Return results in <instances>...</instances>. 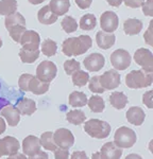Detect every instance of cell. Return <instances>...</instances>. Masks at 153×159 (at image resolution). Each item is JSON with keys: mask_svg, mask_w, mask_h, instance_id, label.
<instances>
[{"mask_svg": "<svg viewBox=\"0 0 153 159\" xmlns=\"http://www.w3.org/2000/svg\"><path fill=\"white\" fill-rule=\"evenodd\" d=\"M61 25H62L63 30L65 31L66 33H73L78 30V24H76V20L71 16H65L61 22Z\"/></svg>", "mask_w": 153, "mask_h": 159, "instance_id": "35", "label": "cell"}, {"mask_svg": "<svg viewBox=\"0 0 153 159\" xmlns=\"http://www.w3.org/2000/svg\"><path fill=\"white\" fill-rule=\"evenodd\" d=\"M91 159H102L101 155H100V152H96L93 154V156H91Z\"/></svg>", "mask_w": 153, "mask_h": 159, "instance_id": "53", "label": "cell"}, {"mask_svg": "<svg viewBox=\"0 0 153 159\" xmlns=\"http://www.w3.org/2000/svg\"><path fill=\"white\" fill-rule=\"evenodd\" d=\"M84 130L90 137L96 139H104L111 133V125L99 119H90L84 124Z\"/></svg>", "mask_w": 153, "mask_h": 159, "instance_id": "4", "label": "cell"}, {"mask_svg": "<svg viewBox=\"0 0 153 159\" xmlns=\"http://www.w3.org/2000/svg\"><path fill=\"white\" fill-rule=\"evenodd\" d=\"M142 25H142L141 20L136 18H129L123 24V31L127 35L133 36V35L139 34L142 29Z\"/></svg>", "mask_w": 153, "mask_h": 159, "instance_id": "23", "label": "cell"}, {"mask_svg": "<svg viewBox=\"0 0 153 159\" xmlns=\"http://www.w3.org/2000/svg\"><path fill=\"white\" fill-rule=\"evenodd\" d=\"M152 25H153V21H150L149 28L148 30L145 32V42H146L149 46H153V33H152Z\"/></svg>", "mask_w": 153, "mask_h": 159, "instance_id": "41", "label": "cell"}, {"mask_svg": "<svg viewBox=\"0 0 153 159\" xmlns=\"http://www.w3.org/2000/svg\"><path fill=\"white\" fill-rule=\"evenodd\" d=\"M19 57L22 63L32 64L39 57V50L30 51V50H25L21 48L19 51Z\"/></svg>", "mask_w": 153, "mask_h": 159, "instance_id": "32", "label": "cell"}, {"mask_svg": "<svg viewBox=\"0 0 153 159\" xmlns=\"http://www.w3.org/2000/svg\"><path fill=\"white\" fill-rule=\"evenodd\" d=\"M88 80H89V74L86 71L79 70L72 74V83L75 86L78 87L85 86L88 83Z\"/></svg>", "mask_w": 153, "mask_h": 159, "instance_id": "34", "label": "cell"}, {"mask_svg": "<svg viewBox=\"0 0 153 159\" xmlns=\"http://www.w3.org/2000/svg\"><path fill=\"white\" fill-rule=\"evenodd\" d=\"M22 152L26 156H32L37 154L40 151V142L39 138L36 136H28L22 141Z\"/></svg>", "mask_w": 153, "mask_h": 159, "instance_id": "16", "label": "cell"}, {"mask_svg": "<svg viewBox=\"0 0 153 159\" xmlns=\"http://www.w3.org/2000/svg\"><path fill=\"white\" fill-rule=\"evenodd\" d=\"M126 117H127L128 122H130L131 124L135 125V126H140L145 121L146 115H145L144 110L140 108V107L133 106L128 109Z\"/></svg>", "mask_w": 153, "mask_h": 159, "instance_id": "17", "label": "cell"}, {"mask_svg": "<svg viewBox=\"0 0 153 159\" xmlns=\"http://www.w3.org/2000/svg\"><path fill=\"white\" fill-rule=\"evenodd\" d=\"M6 129H7L6 121L3 120V118L0 117V135L3 134V133L6 132Z\"/></svg>", "mask_w": 153, "mask_h": 159, "instance_id": "49", "label": "cell"}, {"mask_svg": "<svg viewBox=\"0 0 153 159\" xmlns=\"http://www.w3.org/2000/svg\"><path fill=\"white\" fill-rule=\"evenodd\" d=\"M49 90V83L39 81L36 76H33L29 83V91L34 94H44Z\"/></svg>", "mask_w": 153, "mask_h": 159, "instance_id": "25", "label": "cell"}, {"mask_svg": "<svg viewBox=\"0 0 153 159\" xmlns=\"http://www.w3.org/2000/svg\"><path fill=\"white\" fill-rule=\"evenodd\" d=\"M7 159H28V158L25 156V154L16 153V154H13V155L9 156V157H7Z\"/></svg>", "mask_w": 153, "mask_h": 159, "instance_id": "48", "label": "cell"}, {"mask_svg": "<svg viewBox=\"0 0 153 159\" xmlns=\"http://www.w3.org/2000/svg\"><path fill=\"white\" fill-rule=\"evenodd\" d=\"M93 40L88 35H80L78 37H69L62 43V52L66 56L82 55L91 47Z\"/></svg>", "mask_w": 153, "mask_h": 159, "instance_id": "1", "label": "cell"}, {"mask_svg": "<svg viewBox=\"0 0 153 159\" xmlns=\"http://www.w3.org/2000/svg\"><path fill=\"white\" fill-rule=\"evenodd\" d=\"M16 108L19 110L20 115H25V116H31L36 111V103L34 100L22 98L17 101Z\"/></svg>", "mask_w": 153, "mask_h": 159, "instance_id": "20", "label": "cell"}, {"mask_svg": "<svg viewBox=\"0 0 153 159\" xmlns=\"http://www.w3.org/2000/svg\"><path fill=\"white\" fill-rule=\"evenodd\" d=\"M54 159H68L69 158V150L62 148H57L54 151Z\"/></svg>", "mask_w": 153, "mask_h": 159, "instance_id": "39", "label": "cell"}, {"mask_svg": "<svg viewBox=\"0 0 153 159\" xmlns=\"http://www.w3.org/2000/svg\"><path fill=\"white\" fill-rule=\"evenodd\" d=\"M1 47H2V39L0 38V48H1Z\"/></svg>", "mask_w": 153, "mask_h": 159, "instance_id": "54", "label": "cell"}, {"mask_svg": "<svg viewBox=\"0 0 153 159\" xmlns=\"http://www.w3.org/2000/svg\"><path fill=\"white\" fill-rule=\"evenodd\" d=\"M100 155L102 159H120L122 156V148L116 147L114 142H106L101 148Z\"/></svg>", "mask_w": 153, "mask_h": 159, "instance_id": "18", "label": "cell"}, {"mask_svg": "<svg viewBox=\"0 0 153 159\" xmlns=\"http://www.w3.org/2000/svg\"><path fill=\"white\" fill-rule=\"evenodd\" d=\"M0 88H1V85H0Z\"/></svg>", "mask_w": 153, "mask_h": 159, "instance_id": "55", "label": "cell"}, {"mask_svg": "<svg viewBox=\"0 0 153 159\" xmlns=\"http://www.w3.org/2000/svg\"><path fill=\"white\" fill-rule=\"evenodd\" d=\"M76 4L80 7L81 10H86L93 3V0H75Z\"/></svg>", "mask_w": 153, "mask_h": 159, "instance_id": "44", "label": "cell"}, {"mask_svg": "<svg viewBox=\"0 0 153 159\" xmlns=\"http://www.w3.org/2000/svg\"><path fill=\"white\" fill-rule=\"evenodd\" d=\"M28 1H29L30 3L34 4V6H37V4H40V3H43V2H44L45 0H28Z\"/></svg>", "mask_w": 153, "mask_h": 159, "instance_id": "52", "label": "cell"}, {"mask_svg": "<svg viewBox=\"0 0 153 159\" xmlns=\"http://www.w3.org/2000/svg\"><path fill=\"white\" fill-rule=\"evenodd\" d=\"M142 103H144L148 108H152V90L147 91L146 93L142 96Z\"/></svg>", "mask_w": 153, "mask_h": 159, "instance_id": "42", "label": "cell"}, {"mask_svg": "<svg viewBox=\"0 0 153 159\" xmlns=\"http://www.w3.org/2000/svg\"><path fill=\"white\" fill-rule=\"evenodd\" d=\"M0 116L6 118L7 122L9 123L10 126H16L18 125L20 120V112L16 108V106L12 104H9L4 106L3 108L0 110Z\"/></svg>", "mask_w": 153, "mask_h": 159, "instance_id": "15", "label": "cell"}, {"mask_svg": "<svg viewBox=\"0 0 153 159\" xmlns=\"http://www.w3.org/2000/svg\"><path fill=\"white\" fill-rule=\"evenodd\" d=\"M80 63L76 60H68L64 63V70L67 75H72L73 73L80 70Z\"/></svg>", "mask_w": 153, "mask_h": 159, "instance_id": "36", "label": "cell"}, {"mask_svg": "<svg viewBox=\"0 0 153 159\" xmlns=\"http://www.w3.org/2000/svg\"><path fill=\"white\" fill-rule=\"evenodd\" d=\"M134 61L137 65L142 67V70L153 72V54L149 49L139 48L134 53Z\"/></svg>", "mask_w": 153, "mask_h": 159, "instance_id": "8", "label": "cell"}, {"mask_svg": "<svg viewBox=\"0 0 153 159\" xmlns=\"http://www.w3.org/2000/svg\"><path fill=\"white\" fill-rule=\"evenodd\" d=\"M69 159H87V155L84 151H76L71 154Z\"/></svg>", "mask_w": 153, "mask_h": 159, "instance_id": "45", "label": "cell"}, {"mask_svg": "<svg viewBox=\"0 0 153 159\" xmlns=\"http://www.w3.org/2000/svg\"><path fill=\"white\" fill-rule=\"evenodd\" d=\"M80 28L84 31H90L97 25V19L94 14H85L80 19Z\"/></svg>", "mask_w": 153, "mask_h": 159, "instance_id": "30", "label": "cell"}, {"mask_svg": "<svg viewBox=\"0 0 153 159\" xmlns=\"http://www.w3.org/2000/svg\"><path fill=\"white\" fill-rule=\"evenodd\" d=\"M67 121L73 125H80L83 122H85L86 116L82 110H70L66 115Z\"/></svg>", "mask_w": 153, "mask_h": 159, "instance_id": "31", "label": "cell"}, {"mask_svg": "<svg viewBox=\"0 0 153 159\" xmlns=\"http://www.w3.org/2000/svg\"><path fill=\"white\" fill-rule=\"evenodd\" d=\"M142 13L144 15L149 17L153 16V0H147L146 2H144L141 6Z\"/></svg>", "mask_w": 153, "mask_h": 159, "instance_id": "40", "label": "cell"}, {"mask_svg": "<svg viewBox=\"0 0 153 159\" xmlns=\"http://www.w3.org/2000/svg\"><path fill=\"white\" fill-rule=\"evenodd\" d=\"M53 139L58 148H67V150H69L75 143V137L72 133L67 129H58L55 130L53 134Z\"/></svg>", "mask_w": 153, "mask_h": 159, "instance_id": "12", "label": "cell"}, {"mask_svg": "<svg viewBox=\"0 0 153 159\" xmlns=\"http://www.w3.org/2000/svg\"><path fill=\"white\" fill-rule=\"evenodd\" d=\"M9 101H7V99H4V98H1L0 97V110H1L2 108H3L4 106H7V105H9Z\"/></svg>", "mask_w": 153, "mask_h": 159, "instance_id": "50", "label": "cell"}, {"mask_svg": "<svg viewBox=\"0 0 153 159\" xmlns=\"http://www.w3.org/2000/svg\"><path fill=\"white\" fill-rule=\"evenodd\" d=\"M4 25H6L10 36L15 43L20 42V37L26 31V19L20 13L15 12L9 16H6L4 19Z\"/></svg>", "mask_w": 153, "mask_h": 159, "instance_id": "2", "label": "cell"}, {"mask_svg": "<svg viewBox=\"0 0 153 159\" xmlns=\"http://www.w3.org/2000/svg\"><path fill=\"white\" fill-rule=\"evenodd\" d=\"M38 21L43 25H53L57 22L58 16L50 10L49 6H44L37 13Z\"/></svg>", "mask_w": 153, "mask_h": 159, "instance_id": "21", "label": "cell"}, {"mask_svg": "<svg viewBox=\"0 0 153 159\" xmlns=\"http://www.w3.org/2000/svg\"><path fill=\"white\" fill-rule=\"evenodd\" d=\"M17 11L16 0H0V15L9 16Z\"/></svg>", "mask_w": 153, "mask_h": 159, "instance_id": "27", "label": "cell"}, {"mask_svg": "<svg viewBox=\"0 0 153 159\" xmlns=\"http://www.w3.org/2000/svg\"><path fill=\"white\" fill-rule=\"evenodd\" d=\"M40 47H42V52L43 54L48 56V57H50V56H53L57 53L58 51V45L57 43L54 42V40L50 39V38H47V39H45L43 43L40 45Z\"/></svg>", "mask_w": 153, "mask_h": 159, "instance_id": "33", "label": "cell"}, {"mask_svg": "<svg viewBox=\"0 0 153 159\" xmlns=\"http://www.w3.org/2000/svg\"><path fill=\"white\" fill-rule=\"evenodd\" d=\"M119 19L116 13L112 11H105L100 16V27L101 31L106 33H114L118 29Z\"/></svg>", "mask_w": 153, "mask_h": 159, "instance_id": "9", "label": "cell"}, {"mask_svg": "<svg viewBox=\"0 0 153 159\" xmlns=\"http://www.w3.org/2000/svg\"><path fill=\"white\" fill-rule=\"evenodd\" d=\"M123 1L127 7H132V9H137V7H141L145 0H123Z\"/></svg>", "mask_w": 153, "mask_h": 159, "instance_id": "43", "label": "cell"}, {"mask_svg": "<svg viewBox=\"0 0 153 159\" xmlns=\"http://www.w3.org/2000/svg\"><path fill=\"white\" fill-rule=\"evenodd\" d=\"M39 142L40 145H43V148H46L47 151H52L53 152L58 148L54 142V139H53V133L51 132L43 133L39 138Z\"/></svg>", "mask_w": 153, "mask_h": 159, "instance_id": "29", "label": "cell"}, {"mask_svg": "<svg viewBox=\"0 0 153 159\" xmlns=\"http://www.w3.org/2000/svg\"><path fill=\"white\" fill-rule=\"evenodd\" d=\"M69 104L72 107H83L87 104V97L82 91H73L69 94Z\"/></svg>", "mask_w": 153, "mask_h": 159, "instance_id": "26", "label": "cell"}, {"mask_svg": "<svg viewBox=\"0 0 153 159\" xmlns=\"http://www.w3.org/2000/svg\"><path fill=\"white\" fill-rule=\"evenodd\" d=\"M83 65L86 70L91 71V72H97L104 67L105 57L100 53H93V54H89L84 58Z\"/></svg>", "mask_w": 153, "mask_h": 159, "instance_id": "14", "label": "cell"}, {"mask_svg": "<svg viewBox=\"0 0 153 159\" xmlns=\"http://www.w3.org/2000/svg\"><path fill=\"white\" fill-rule=\"evenodd\" d=\"M99 83L104 90H113L120 85V74L116 70L105 71L99 76Z\"/></svg>", "mask_w": 153, "mask_h": 159, "instance_id": "10", "label": "cell"}, {"mask_svg": "<svg viewBox=\"0 0 153 159\" xmlns=\"http://www.w3.org/2000/svg\"><path fill=\"white\" fill-rule=\"evenodd\" d=\"M153 82L152 72L146 70H133L126 75V85L131 89H140L149 87Z\"/></svg>", "mask_w": 153, "mask_h": 159, "instance_id": "3", "label": "cell"}, {"mask_svg": "<svg viewBox=\"0 0 153 159\" xmlns=\"http://www.w3.org/2000/svg\"><path fill=\"white\" fill-rule=\"evenodd\" d=\"M112 66L116 69V70H126L128 67H130L131 65V55L124 49H117L115 50L113 53L111 54L109 57Z\"/></svg>", "mask_w": 153, "mask_h": 159, "instance_id": "7", "label": "cell"}, {"mask_svg": "<svg viewBox=\"0 0 153 159\" xmlns=\"http://www.w3.org/2000/svg\"><path fill=\"white\" fill-rule=\"evenodd\" d=\"M20 43L22 46V49L34 51L38 50L40 46V37L39 34L35 31L32 30H26L24 34L20 37Z\"/></svg>", "mask_w": 153, "mask_h": 159, "instance_id": "11", "label": "cell"}, {"mask_svg": "<svg viewBox=\"0 0 153 159\" xmlns=\"http://www.w3.org/2000/svg\"><path fill=\"white\" fill-rule=\"evenodd\" d=\"M124 159H142L141 156L137 155V154H130V155H128Z\"/></svg>", "mask_w": 153, "mask_h": 159, "instance_id": "51", "label": "cell"}, {"mask_svg": "<svg viewBox=\"0 0 153 159\" xmlns=\"http://www.w3.org/2000/svg\"><path fill=\"white\" fill-rule=\"evenodd\" d=\"M87 104H88L89 109L93 112H96V114L102 112L104 110V108H105V103H104L103 98L99 96H93L87 101Z\"/></svg>", "mask_w": 153, "mask_h": 159, "instance_id": "28", "label": "cell"}, {"mask_svg": "<svg viewBox=\"0 0 153 159\" xmlns=\"http://www.w3.org/2000/svg\"><path fill=\"white\" fill-rule=\"evenodd\" d=\"M88 88L94 93H103L104 92V89L102 88L100 83H99V76L97 75L88 80Z\"/></svg>", "mask_w": 153, "mask_h": 159, "instance_id": "37", "label": "cell"}, {"mask_svg": "<svg viewBox=\"0 0 153 159\" xmlns=\"http://www.w3.org/2000/svg\"><path fill=\"white\" fill-rule=\"evenodd\" d=\"M96 42L98 47L102 50H108L113 47L116 42V36L113 33H106L103 31H99L96 34Z\"/></svg>", "mask_w": 153, "mask_h": 159, "instance_id": "19", "label": "cell"}, {"mask_svg": "<svg viewBox=\"0 0 153 159\" xmlns=\"http://www.w3.org/2000/svg\"><path fill=\"white\" fill-rule=\"evenodd\" d=\"M109 103L116 109H123L128 104V97L121 91H115L109 96Z\"/></svg>", "mask_w": 153, "mask_h": 159, "instance_id": "24", "label": "cell"}, {"mask_svg": "<svg viewBox=\"0 0 153 159\" xmlns=\"http://www.w3.org/2000/svg\"><path fill=\"white\" fill-rule=\"evenodd\" d=\"M34 75L30 73H24L20 75L18 80V86L22 91H29V83Z\"/></svg>", "mask_w": 153, "mask_h": 159, "instance_id": "38", "label": "cell"}, {"mask_svg": "<svg viewBox=\"0 0 153 159\" xmlns=\"http://www.w3.org/2000/svg\"><path fill=\"white\" fill-rule=\"evenodd\" d=\"M49 7L58 17L63 16L69 11L70 1L69 0H51L49 3Z\"/></svg>", "mask_w": 153, "mask_h": 159, "instance_id": "22", "label": "cell"}, {"mask_svg": "<svg viewBox=\"0 0 153 159\" xmlns=\"http://www.w3.org/2000/svg\"><path fill=\"white\" fill-rule=\"evenodd\" d=\"M137 136L133 129L121 126L115 132L114 144L120 148H130L136 143Z\"/></svg>", "mask_w": 153, "mask_h": 159, "instance_id": "5", "label": "cell"}, {"mask_svg": "<svg viewBox=\"0 0 153 159\" xmlns=\"http://www.w3.org/2000/svg\"><path fill=\"white\" fill-rule=\"evenodd\" d=\"M20 145L16 138L12 136H7V137L0 139V157L2 156H11L13 154L18 153Z\"/></svg>", "mask_w": 153, "mask_h": 159, "instance_id": "13", "label": "cell"}, {"mask_svg": "<svg viewBox=\"0 0 153 159\" xmlns=\"http://www.w3.org/2000/svg\"><path fill=\"white\" fill-rule=\"evenodd\" d=\"M106 1H108V3H109L111 7H120V4L122 3V1H123V0H106Z\"/></svg>", "mask_w": 153, "mask_h": 159, "instance_id": "47", "label": "cell"}, {"mask_svg": "<svg viewBox=\"0 0 153 159\" xmlns=\"http://www.w3.org/2000/svg\"><path fill=\"white\" fill-rule=\"evenodd\" d=\"M29 159H49V157H48L47 153L39 151V152H38L37 154H35V155L29 156Z\"/></svg>", "mask_w": 153, "mask_h": 159, "instance_id": "46", "label": "cell"}, {"mask_svg": "<svg viewBox=\"0 0 153 159\" xmlns=\"http://www.w3.org/2000/svg\"><path fill=\"white\" fill-rule=\"evenodd\" d=\"M57 66L50 61H43L36 68V78L45 83H50L57 76Z\"/></svg>", "mask_w": 153, "mask_h": 159, "instance_id": "6", "label": "cell"}]
</instances>
